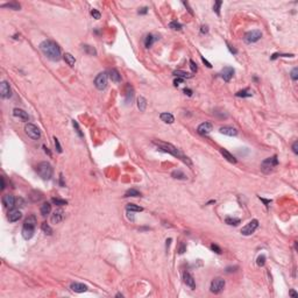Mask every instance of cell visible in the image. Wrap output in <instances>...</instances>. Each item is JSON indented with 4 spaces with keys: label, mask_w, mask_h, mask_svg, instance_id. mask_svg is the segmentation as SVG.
<instances>
[{
    "label": "cell",
    "mask_w": 298,
    "mask_h": 298,
    "mask_svg": "<svg viewBox=\"0 0 298 298\" xmlns=\"http://www.w3.org/2000/svg\"><path fill=\"white\" fill-rule=\"evenodd\" d=\"M40 49L41 51L47 56L49 60L51 61H60L62 57L61 54V48L58 47V44L51 40H46L40 44Z\"/></svg>",
    "instance_id": "cell-1"
},
{
    "label": "cell",
    "mask_w": 298,
    "mask_h": 298,
    "mask_svg": "<svg viewBox=\"0 0 298 298\" xmlns=\"http://www.w3.org/2000/svg\"><path fill=\"white\" fill-rule=\"evenodd\" d=\"M154 144L157 146V148H158V150H162V152H164V153H169V154H171V155L174 156H177V157H180L185 163H188L189 166H191V162L189 161V158L188 157H185V156H183L180 153H179L178 150H177V148L176 147H174L172 144H170V143H166V142H162V141H153Z\"/></svg>",
    "instance_id": "cell-2"
},
{
    "label": "cell",
    "mask_w": 298,
    "mask_h": 298,
    "mask_svg": "<svg viewBox=\"0 0 298 298\" xmlns=\"http://www.w3.org/2000/svg\"><path fill=\"white\" fill-rule=\"evenodd\" d=\"M36 172L42 179L48 180L53 176V167L49 162H41L36 167Z\"/></svg>",
    "instance_id": "cell-3"
},
{
    "label": "cell",
    "mask_w": 298,
    "mask_h": 298,
    "mask_svg": "<svg viewBox=\"0 0 298 298\" xmlns=\"http://www.w3.org/2000/svg\"><path fill=\"white\" fill-rule=\"evenodd\" d=\"M277 164H278V160H277V156L274 155L273 157H268V158H265V160L263 161L262 164H261V169H262L263 172L268 174V172L273 171V169H274V168L276 167Z\"/></svg>",
    "instance_id": "cell-4"
},
{
    "label": "cell",
    "mask_w": 298,
    "mask_h": 298,
    "mask_svg": "<svg viewBox=\"0 0 298 298\" xmlns=\"http://www.w3.org/2000/svg\"><path fill=\"white\" fill-rule=\"evenodd\" d=\"M24 132H26V134L30 138V139H33V140H38L40 138H41V131H40V128L35 126L34 123H30V122H28L27 125H26V127H24Z\"/></svg>",
    "instance_id": "cell-5"
},
{
    "label": "cell",
    "mask_w": 298,
    "mask_h": 298,
    "mask_svg": "<svg viewBox=\"0 0 298 298\" xmlns=\"http://www.w3.org/2000/svg\"><path fill=\"white\" fill-rule=\"evenodd\" d=\"M261 37H262L261 30L254 29V30L247 32V33L245 34V36H243V40H245L246 43H255V42H257Z\"/></svg>",
    "instance_id": "cell-6"
},
{
    "label": "cell",
    "mask_w": 298,
    "mask_h": 298,
    "mask_svg": "<svg viewBox=\"0 0 298 298\" xmlns=\"http://www.w3.org/2000/svg\"><path fill=\"white\" fill-rule=\"evenodd\" d=\"M107 79L108 76L106 72H100L97 75L95 79V86L98 90H105L107 86Z\"/></svg>",
    "instance_id": "cell-7"
},
{
    "label": "cell",
    "mask_w": 298,
    "mask_h": 298,
    "mask_svg": "<svg viewBox=\"0 0 298 298\" xmlns=\"http://www.w3.org/2000/svg\"><path fill=\"white\" fill-rule=\"evenodd\" d=\"M224 288H225V281H224L223 278H220V277L214 278V280L211 282V286H210L211 292H213V294H219V292H221V291L224 290Z\"/></svg>",
    "instance_id": "cell-8"
},
{
    "label": "cell",
    "mask_w": 298,
    "mask_h": 298,
    "mask_svg": "<svg viewBox=\"0 0 298 298\" xmlns=\"http://www.w3.org/2000/svg\"><path fill=\"white\" fill-rule=\"evenodd\" d=\"M259 227V220H256V219H253L251 221H249L247 225L245 227H242V229H241V233L243 234V235H251L253 234L254 232H255V229Z\"/></svg>",
    "instance_id": "cell-9"
},
{
    "label": "cell",
    "mask_w": 298,
    "mask_h": 298,
    "mask_svg": "<svg viewBox=\"0 0 298 298\" xmlns=\"http://www.w3.org/2000/svg\"><path fill=\"white\" fill-rule=\"evenodd\" d=\"M0 95L4 99H8L12 95V90L11 86L7 82H1L0 84Z\"/></svg>",
    "instance_id": "cell-10"
},
{
    "label": "cell",
    "mask_w": 298,
    "mask_h": 298,
    "mask_svg": "<svg viewBox=\"0 0 298 298\" xmlns=\"http://www.w3.org/2000/svg\"><path fill=\"white\" fill-rule=\"evenodd\" d=\"M212 129H213L212 123H210V122H203V123H200V125L198 126L197 132H198L200 135H207V134H210V133L212 132Z\"/></svg>",
    "instance_id": "cell-11"
},
{
    "label": "cell",
    "mask_w": 298,
    "mask_h": 298,
    "mask_svg": "<svg viewBox=\"0 0 298 298\" xmlns=\"http://www.w3.org/2000/svg\"><path fill=\"white\" fill-rule=\"evenodd\" d=\"M233 75H234V69L231 68V67L224 68V69L221 70V72H220V76H221V78H223L225 82H229V81L232 79Z\"/></svg>",
    "instance_id": "cell-12"
},
{
    "label": "cell",
    "mask_w": 298,
    "mask_h": 298,
    "mask_svg": "<svg viewBox=\"0 0 298 298\" xmlns=\"http://www.w3.org/2000/svg\"><path fill=\"white\" fill-rule=\"evenodd\" d=\"M2 204L5 205V207H7V209H13L14 206H15V198H14V196L12 194H5L4 197H2Z\"/></svg>",
    "instance_id": "cell-13"
},
{
    "label": "cell",
    "mask_w": 298,
    "mask_h": 298,
    "mask_svg": "<svg viewBox=\"0 0 298 298\" xmlns=\"http://www.w3.org/2000/svg\"><path fill=\"white\" fill-rule=\"evenodd\" d=\"M13 115L15 117V118H19V119L24 120V121H28L29 120V115H28V113L24 111V109H21V108H14L13 109Z\"/></svg>",
    "instance_id": "cell-14"
},
{
    "label": "cell",
    "mask_w": 298,
    "mask_h": 298,
    "mask_svg": "<svg viewBox=\"0 0 298 298\" xmlns=\"http://www.w3.org/2000/svg\"><path fill=\"white\" fill-rule=\"evenodd\" d=\"M183 280H184V283H185L188 286H190L191 289H194V288H196L194 278H193V276H192L190 273L185 271V273L183 274Z\"/></svg>",
    "instance_id": "cell-15"
},
{
    "label": "cell",
    "mask_w": 298,
    "mask_h": 298,
    "mask_svg": "<svg viewBox=\"0 0 298 298\" xmlns=\"http://www.w3.org/2000/svg\"><path fill=\"white\" fill-rule=\"evenodd\" d=\"M21 212L19 211V210H11L10 212H8V220L11 221V223H16V221H19L20 219H21Z\"/></svg>",
    "instance_id": "cell-16"
},
{
    "label": "cell",
    "mask_w": 298,
    "mask_h": 298,
    "mask_svg": "<svg viewBox=\"0 0 298 298\" xmlns=\"http://www.w3.org/2000/svg\"><path fill=\"white\" fill-rule=\"evenodd\" d=\"M70 289H71L72 291H75V292L81 294V292H85L87 290V286L85 285V284H83V283L73 282V283H71V285H70Z\"/></svg>",
    "instance_id": "cell-17"
},
{
    "label": "cell",
    "mask_w": 298,
    "mask_h": 298,
    "mask_svg": "<svg viewBox=\"0 0 298 298\" xmlns=\"http://www.w3.org/2000/svg\"><path fill=\"white\" fill-rule=\"evenodd\" d=\"M64 219V212L62 210H57L54 212V214L51 215V223L53 224H58Z\"/></svg>",
    "instance_id": "cell-18"
},
{
    "label": "cell",
    "mask_w": 298,
    "mask_h": 298,
    "mask_svg": "<svg viewBox=\"0 0 298 298\" xmlns=\"http://www.w3.org/2000/svg\"><path fill=\"white\" fill-rule=\"evenodd\" d=\"M36 217L35 215H28L27 218H26V220H24V227H27V228H34L35 229V225H36Z\"/></svg>",
    "instance_id": "cell-19"
},
{
    "label": "cell",
    "mask_w": 298,
    "mask_h": 298,
    "mask_svg": "<svg viewBox=\"0 0 298 298\" xmlns=\"http://www.w3.org/2000/svg\"><path fill=\"white\" fill-rule=\"evenodd\" d=\"M220 133L225 134V135H228V136H235V135H238V131L234 127H229V126L221 127L220 128Z\"/></svg>",
    "instance_id": "cell-20"
},
{
    "label": "cell",
    "mask_w": 298,
    "mask_h": 298,
    "mask_svg": "<svg viewBox=\"0 0 298 298\" xmlns=\"http://www.w3.org/2000/svg\"><path fill=\"white\" fill-rule=\"evenodd\" d=\"M109 78L114 83H120L121 82V75L117 69H111L109 70Z\"/></svg>",
    "instance_id": "cell-21"
},
{
    "label": "cell",
    "mask_w": 298,
    "mask_h": 298,
    "mask_svg": "<svg viewBox=\"0 0 298 298\" xmlns=\"http://www.w3.org/2000/svg\"><path fill=\"white\" fill-rule=\"evenodd\" d=\"M220 153H221V155L224 156V158H226L228 162H231V163H233V164H235V163H237V158L232 155L229 152H227L226 149H224V148H223V149H220Z\"/></svg>",
    "instance_id": "cell-22"
},
{
    "label": "cell",
    "mask_w": 298,
    "mask_h": 298,
    "mask_svg": "<svg viewBox=\"0 0 298 298\" xmlns=\"http://www.w3.org/2000/svg\"><path fill=\"white\" fill-rule=\"evenodd\" d=\"M133 97H134V89L131 84H127L126 85V103L129 104L133 100Z\"/></svg>",
    "instance_id": "cell-23"
},
{
    "label": "cell",
    "mask_w": 298,
    "mask_h": 298,
    "mask_svg": "<svg viewBox=\"0 0 298 298\" xmlns=\"http://www.w3.org/2000/svg\"><path fill=\"white\" fill-rule=\"evenodd\" d=\"M160 118H161V120H162L163 122H166V123H172V122L175 121V118H174V115H172L171 113H168V112L161 113Z\"/></svg>",
    "instance_id": "cell-24"
},
{
    "label": "cell",
    "mask_w": 298,
    "mask_h": 298,
    "mask_svg": "<svg viewBox=\"0 0 298 298\" xmlns=\"http://www.w3.org/2000/svg\"><path fill=\"white\" fill-rule=\"evenodd\" d=\"M34 228H27V227H22V237H24L26 240H29V239L33 238L34 235Z\"/></svg>",
    "instance_id": "cell-25"
},
{
    "label": "cell",
    "mask_w": 298,
    "mask_h": 298,
    "mask_svg": "<svg viewBox=\"0 0 298 298\" xmlns=\"http://www.w3.org/2000/svg\"><path fill=\"white\" fill-rule=\"evenodd\" d=\"M40 212L43 217H46L47 214H49L51 212V205L49 203H43L40 207Z\"/></svg>",
    "instance_id": "cell-26"
},
{
    "label": "cell",
    "mask_w": 298,
    "mask_h": 298,
    "mask_svg": "<svg viewBox=\"0 0 298 298\" xmlns=\"http://www.w3.org/2000/svg\"><path fill=\"white\" fill-rule=\"evenodd\" d=\"M156 40H157V37L155 35H153V34H148L147 37H146V40H144V46L146 48H150L153 44H154V42H155Z\"/></svg>",
    "instance_id": "cell-27"
},
{
    "label": "cell",
    "mask_w": 298,
    "mask_h": 298,
    "mask_svg": "<svg viewBox=\"0 0 298 298\" xmlns=\"http://www.w3.org/2000/svg\"><path fill=\"white\" fill-rule=\"evenodd\" d=\"M63 58H64V61H65V63H67L68 65H70V67H73V65H75V63H76L75 57L72 56L71 54H69V53L64 54V55H63Z\"/></svg>",
    "instance_id": "cell-28"
},
{
    "label": "cell",
    "mask_w": 298,
    "mask_h": 298,
    "mask_svg": "<svg viewBox=\"0 0 298 298\" xmlns=\"http://www.w3.org/2000/svg\"><path fill=\"white\" fill-rule=\"evenodd\" d=\"M1 7L2 8H11V10H14V11H19L21 8V6L18 2H15V1L8 2V4H4V5H1Z\"/></svg>",
    "instance_id": "cell-29"
},
{
    "label": "cell",
    "mask_w": 298,
    "mask_h": 298,
    "mask_svg": "<svg viewBox=\"0 0 298 298\" xmlns=\"http://www.w3.org/2000/svg\"><path fill=\"white\" fill-rule=\"evenodd\" d=\"M138 107L141 112H144L146 111V107H147V100L146 98L143 97H139L138 98Z\"/></svg>",
    "instance_id": "cell-30"
},
{
    "label": "cell",
    "mask_w": 298,
    "mask_h": 298,
    "mask_svg": "<svg viewBox=\"0 0 298 298\" xmlns=\"http://www.w3.org/2000/svg\"><path fill=\"white\" fill-rule=\"evenodd\" d=\"M225 223L227 225H231V226H238L239 224L241 223V220L239 218H231V217H227L225 219Z\"/></svg>",
    "instance_id": "cell-31"
},
{
    "label": "cell",
    "mask_w": 298,
    "mask_h": 298,
    "mask_svg": "<svg viewBox=\"0 0 298 298\" xmlns=\"http://www.w3.org/2000/svg\"><path fill=\"white\" fill-rule=\"evenodd\" d=\"M126 210L127 211H132V212H141V211H143V209L141 206H138L135 204H127Z\"/></svg>",
    "instance_id": "cell-32"
},
{
    "label": "cell",
    "mask_w": 298,
    "mask_h": 298,
    "mask_svg": "<svg viewBox=\"0 0 298 298\" xmlns=\"http://www.w3.org/2000/svg\"><path fill=\"white\" fill-rule=\"evenodd\" d=\"M140 196H141V192L136 189H129L125 193V197H140Z\"/></svg>",
    "instance_id": "cell-33"
},
{
    "label": "cell",
    "mask_w": 298,
    "mask_h": 298,
    "mask_svg": "<svg viewBox=\"0 0 298 298\" xmlns=\"http://www.w3.org/2000/svg\"><path fill=\"white\" fill-rule=\"evenodd\" d=\"M174 75L175 76H177L178 78H191L192 77V75L189 73V72H185V71H182V70H176V71H174Z\"/></svg>",
    "instance_id": "cell-34"
},
{
    "label": "cell",
    "mask_w": 298,
    "mask_h": 298,
    "mask_svg": "<svg viewBox=\"0 0 298 298\" xmlns=\"http://www.w3.org/2000/svg\"><path fill=\"white\" fill-rule=\"evenodd\" d=\"M253 95V92H251V89H245V90H241V91H239L238 93H237V97H242V98H245V97H251Z\"/></svg>",
    "instance_id": "cell-35"
},
{
    "label": "cell",
    "mask_w": 298,
    "mask_h": 298,
    "mask_svg": "<svg viewBox=\"0 0 298 298\" xmlns=\"http://www.w3.org/2000/svg\"><path fill=\"white\" fill-rule=\"evenodd\" d=\"M171 176L174 177V178H178V179H186V175L183 172V171H180V170H175V171H172V174H171Z\"/></svg>",
    "instance_id": "cell-36"
},
{
    "label": "cell",
    "mask_w": 298,
    "mask_h": 298,
    "mask_svg": "<svg viewBox=\"0 0 298 298\" xmlns=\"http://www.w3.org/2000/svg\"><path fill=\"white\" fill-rule=\"evenodd\" d=\"M83 49L86 51V54H89V55H92V56H95V55H97V50H95L93 47L89 46V44H84Z\"/></svg>",
    "instance_id": "cell-37"
},
{
    "label": "cell",
    "mask_w": 298,
    "mask_h": 298,
    "mask_svg": "<svg viewBox=\"0 0 298 298\" xmlns=\"http://www.w3.org/2000/svg\"><path fill=\"white\" fill-rule=\"evenodd\" d=\"M51 202L57 205V206H64V205H68V202L65 199H60V198H53Z\"/></svg>",
    "instance_id": "cell-38"
},
{
    "label": "cell",
    "mask_w": 298,
    "mask_h": 298,
    "mask_svg": "<svg viewBox=\"0 0 298 298\" xmlns=\"http://www.w3.org/2000/svg\"><path fill=\"white\" fill-rule=\"evenodd\" d=\"M169 28H171L174 30H180L182 29V24H179V22H177V21H171L169 24Z\"/></svg>",
    "instance_id": "cell-39"
},
{
    "label": "cell",
    "mask_w": 298,
    "mask_h": 298,
    "mask_svg": "<svg viewBox=\"0 0 298 298\" xmlns=\"http://www.w3.org/2000/svg\"><path fill=\"white\" fill-rule=\"evenodd\" d=\"M41 228H42V231L46 233V234H48V235H51V233H53V229L50 228V226L48 225L47 223H43L42 225H41Z\"/></svg>",
    "instance_id": "cell-40"
},
{
    "label": "cell",
    "mask_w": 298,
    "mask_h": 298,
    "mask_svg": "<svg viewBox=\"0 0 298 298\" xmlns=\"http://www.w3.org/2000/svg\"><path fill=\"white\" fill-rule=\"evenodd\" d=\"M223 5V1H215L214 6H213V11L217 13V15H220V6Z\"/></svg>",
    "instance_id": "cell-41"
},
{
    "label": "cell",
    "mask_w": 298,
    "mask_h": 298,
    "mask_svg": "<svg viewBox=\"0 0 298 298\" xmlns=\"http://www.w3.org/2000/svg\"><path fill=\"white\" fill-rule=\"evenodd\" d=\"M256 263H257V265L259 267H263L264 265V263H265V256L264 255H260L259 257H257V261H256Z\"/></svg>",
    "instance_id": "cell-42"
},
{
    "label": "cell",
    "mask_w": 298,
    "mask_h": 298,
    "mask_svg": "<svg viewBox=\"0 0 298 298\" xmlns=\"http://www.w3.org/2000/svg\"><path fill=\"white\" fill-rule=\"evenodd\" d=\"M72 123H73V127L76 128V132H77V134L81 136V138H83V133L81 132V128H79V126H78V123H77V121H72Z\"/></svg>",
    "instance_id": "cell-43"
},
{
    "label": "cell",
    "mask_w": 298,
    "mask_h": 298,
    "mask_svg": "<svg viewBox=\"0 0 298 298\" xmlns=\"http://www.w3.org/2000/svg\"><path fill=\"white\" fill-rule=\"evenodd\" d=\"M291 78L294 81H297L298 79V69L297 68H294L292 71H291Z\"/></svg>",
    "instance_id": "cell-44"
},
{
    "label": "cell",
    "mask_w": 298,
    "mask_h": 298,
    "mask_svg": "<svg viewBox=\"0 0 298 298\" xmlns=\"http://www.w3.org/2000/svg\"><path fill=\"white\" fill-rule=\"evenodd\" d=\"M91 15H92L95 19H97V20H99L100 16H101V15H100V12L97 11V10H92V11H91Z\"/></svg>",
    "instance_id": "cell-45"
},
{
    "label": "cell",
    "mask_w": 298,
    "mask_h": 298,
    "mask_svg": "<svg viewBox=\"0 0 298 298\" xmlns=\"http://www.w3.org/2000/svg\"><path fill=\"white\" fill-rule=\"evenodd\" d=\"M54 140H55V147H56V150H57L58 153H62V147H61L58 139H57V138H54Z\"/></svg>",
    "instance_id": "cell-46"
},
{
    "label": "cell",
    "mask_w": 298,
    "mask_h": 298,
    "mask_svg": "<svg viewBox=\"0 0 298 298\" xmlns=\"http://www.w3.org/2000/svg\"><path fill=\"white\" fill-rule=\"evenodd\" d=\"M190 68H191V70H192V72H197L198 71V68H197V64L193 62L192 60H190Z\"/></svg>",
    "instance_id": "cell-47"
},
{
    "label": "cell",
    "mask_w": 298,
    "mask_h": 298,
    "mask_svg": "<svg viewBox=\"0 0 298 298\" xmlns=\"http://www.w3.org/2000/svg\"><path fill=\"white\" fill-rule=\"evenodd\" d=\"M211 249H212L213 251H215L217 254H220V253H221V249H220L217 245H214V243H212V245H211Z\"/></svg>",
    "instance_id": "cell-48"
},
{
    "label": "cell",
    "mask_w": 298,
    "mask_h": 298,
    "mask_svg": "<svg viewBox=\"0 0 298 298\" xmlns=\"http://www.w3.org/2000/svg\"><path fill=\"white\" fill-rule=\"evenodd\" d=\"M186 251V247H185V243L184 242H182L180 243V246H179V249H178V251H179V254H183L184 251Z\"/></svg>",
    "instance_id": "cell-49"
},
{
    "label": "cell",
    "mask_w": 298,
    "mask_h": 298,
    "mask_svg": "<svg viewBox=\"0 0 298 298\" xmlns=\"http://www.w3.org/2000/svg\"><path fill=\"white\" fill-rule=\"evenodd\" d=\"M127 218H128L131 221H134V220H135V218H134V213H133L132 211H127Z\"/></svg>",
    "instance_id": "cell-50"
},
{
    "label": "cell",
    "mask_w": 298,
    "mask_h": 298,
    "mask_svg": "<svg viewBox=\"0 0 298 298\" xmlns=\"http://www.w3.org/2000/svg\"><path fill=\"white\" fill-rule=\"evenodd\" d=\"M297 147H298V142H297V141H295V142H294V144H292V152H294V153L296 154V155L298 154Z\"/></svg>",
    "instance_id": "cell-51"
},
{
    "label": "cell",
    "mask_w": 298,
    "mask_h": 298,
    "mask_svg": "<svg viewBox=\"0 0 298 298\" xmlns=\"http://www.w3.org/2000/svg\"><path fill=\"white\" fill-rule=\"evenodd\" d=\"M207 32H209V27H207V26H202L200 33H202V34H206Z\"/></svg>",
    "instance_id": "cell-52"
},
{
    "label": "cell",
    "mask_w": 298,
    "mask_h": 298,
    "mask_svg": "<svg viewBox=\"0 0 298 298\" xmlns=\"http://www.w3.org/2000/svg\"><path fill=\"white\" fill-rule=\"evenodd\" d=\"M148 13V7H142L141 10H139V14H147Z\"/></svg>",
    "instance_id": "cell-53"
},
{
    "label": "cell",
    "mask_w": 298,
    "mask_h": 298,
    "mask_svg": "<svg viewBox=\"0 0 298 298\" xmlns=\"http://www.w3.org/2000/svg\"><path fill=\"white\" fill-rule=\"evenodd\" d=\"M202 61H203V63H205V64H206V67H207V68H212L211 63H210V62H207V61H206V60H205V58H204L203 56H202Z\"/></svg>",
    "instance_id": "cell-54"
},
{
    "label": "cell",
    "mask_w": 298,
    "mask_h": 298,
    "mask_svg": "<svg viewBox=\"0 0 298 298\" xmlns=\"http://www.w3.org/2000/svg\"><path fill=\"white\" fill-rule=\"evenodd\" d=\"M228 49H229V51H231L232 54H237V53H238L235 48H232V46H229V44H228Z\"/></svg>",
    "instance_id": "cell-55"
},
{
    "label": "cell",
    "mask_w": 298,
    "mask_h": 298,
    "mask_svg": "<svg viewBox=\"0 0 298 298\" xmlns=\"http://www.w3.org/2000/svg\"><path fill=\"white\" fill-rule=\"evenodd\" d=\"M182 82H183V78H178V77H177V79H175L174 84H175V85L177 86V85H178L179 83H182Z\"/></svg>",
    "instance_id": "cell-56"
},
{
    "label": "cell",
    "mask_w": 298,
    "mask_h": 298,
    "mask_svg": "<svg viewBox=\"0 0 298 298\" xmlns=\"http://www.w3.org/2000/svg\"><path fill=\"white\" fill-rule=\"evenodd\" d=\"M290 296H292L294 298H298L297 292H296V291H294V290H291V291H290Z\"/></svg>",
    "instance_id": "cell-57"
},
{
    "label": "cell",
    "mask_w": 298,
    "mask_h": 298,
    "mask_svg": "<svg viewBox=\"0 0 298 298\" xmlns=\"http://www.w3.org/2000/svg\"><path fill=\"white\" fill-rule=\"evenodd\" d=\"M184 93L188 95H192V91H191L190 89H185V90H184Z\"/></svg>",
    "instance_id": "cell-58"
},
{
    "label": "cell",
    "mask_w": 298,
    "mask_h": 298,
    "mask_svg": "<svg viewBox=\"0 0 298 298\" xmlns=\"http://www.w3.org/2000/svg\"><path fill=\"white\" fill-rule=\"evenodd\" d=\"M183 5H184V6H185V7H188V11H189V12H190L191 14H192V10H191L190 7H189V4H188V2H185V1H184V2H183Z\"/></svg>",
    "instance_id": "cell-59"
},
{
    "label": "cell",
    "mask_w": 298,
    "mask_h": 298,
    "mask_svg": "<svg viewBox=\"0 0 298 298\" xmlns=\"http://www.w3.org/2000/svg\"><path fill=\"white\" fill-rule=\"evenodd\" d=\"M5 189V180H4V177H1V190Z\"/></svg>",
    "instance_id": "cell-60"
},
{
    "label": "cell",
    "mask_w": 298,
    "mask_h": 298,
    "mask_svg": "<svg viewBox=\"0 0 298 298\" xmlns=\"http://www.w3.org/2000/svg\"><path fill=\"white\" fill-rule=\"evenodd\" d=\"M61 186H64V183H63V176L61 175Z\"/></svg>",
    "instance_id": "cell-61"
},
{
    "label": "cell",
    "mask_w": 298,
    "mask_h": 298,
    "mask_svg": "<svg viewBox=\"0 0 298 298\" xmlns=\"http://www.w3.org/2000/svg\"><path fill=\"white\" fill-rule=\"evenodd\" d=\"M170 241H171V239H168V240H167V247H169V245H170Z\"/></svg>",
    "instance_id": "cell-62"
}]
</instances>
